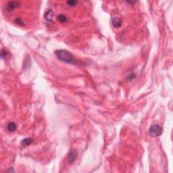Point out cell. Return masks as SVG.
Returning <instances> with one entry per match:
<instances>
[{
    "label": "cell",
    "mask_w": 173,
    "mask_h": 173,
    "mask_svg": "<svg viewBox=\"0 0 173 173\" xmlns=\"http://www.w3.org/2000/svg\"><path fill=\"white\" fill-rule=\"evenodd\" d=\"M53 16H54V13H53L52 10H47V12L45 13L44 15L45 18L48 22L52 21L53 18Z\"/></svg>",
    "instance_id": "277c9868"
},
{
    "label": "cell",
    "mask_w": 173,
    "mask_h": 173,
    "mask_svg": "<svg viewBox=\"0 0 173 173\" xmlns=\"http://www.w3.org/2000/svg\"><path fill=\"white\" fill-rule=\"evenodd\" d=\"M77 157V152L75 150H72L70 151L68 156V160L69 163L74 162Z\"/></svg>",
    "instance_id": "3957f363"
},
{
    "label": "cell",
    "mask_w": 173,
    "mask_h": 173,
    "mask_svg": "<svg viewBox=\"0 0 173 173\" xmlns=\"http://www.w3.org/2000/svg\"><path fill=\"white\" fill-rule=\"evenodd\" d=\"M149 133L152 137L160 136L162 133V128L158 124H153L150 126Z\"/></svg>",
    "instance_id": "7a4b0ae2"
},
{
    "label": "cell",
    "mask_w": 173,
    "mask_h": 173,
    "mask_svg": "<svg viewBox=\"0 0 173 173\" xmlns=\"http://www.w3.org/2000/svg\"><path fill=\"white\" fill-rule=\"evenodd\" d=\"M8 55V53L6 50H1V58H6Z\"/></svg>",
    "instance_id": "8fae6325"
},
{
    "label": "cell",
    "mask_w": 173,
    "mask_h": 173,
    "mask_svg": "<svg viewBox=\"0 0 173 173\" xmlns=\"http://www.w3.org/2000/svg\"><path fill=\"white\" fill-rule=\"evenodd\" d=\"M14 21H15V22H16V24H18V25H20V26H24V22H22V20L20 18H17L16 19H15V20H14Z\"/></svg>",
    "instance_id": "7c38bea8"
},
{
    "label": "cell",
    "mask_w": 173,
    "mask_h": 173,
    "mask_svg": "<svg viewBox=\"0 0 173 173\" xmlns=\"http://www.w3.org/2000/svg\"><path fill=\"white\" fill-rule=\"evenodd\" d=\"M20 3L18 2H16V1H10L8 3L7 5V8L9 10H13L15 8H18Z\"/></svg>",
    "instance_id": "5b68a950"
},
{
    "label": "cell",
    "mask_w": 173,
    "mask_h": 173,
    "mask_svg": "<svg viewBox=\"0 0 173 173\" xmlns=\"http://www.w3.org/2000/svg\"><path fill=\"white\" fill-rule=\"evenodd\" d=\"M32 141H33V140L31 138H26L22 141L21 145L23 147H26V146H29V145L31 144Z\"/></svg>",
    "instance_id": "ba28073f"
},
{
    "label": "cell",
    "mask_w": 173,
    "mask_h": 173,
    "mask_svg": "<svg viewBox=\"0 0 173 173\" xmlns=\"http://www.w3.org/2000/svg\"><path fill=\"white\" fill-rule=\"evenodd\" d=\"M112 24L114 27L119 28V27H121V24H122V20L119 18H115L112 20Z\"/></svg>",
    "instance_id": "8992f818"
},
{
    "label": "cell",
    "mask_w": 173,
    "mask_h": 173,
    "mask_svg": "<svg viewBox=\"0 0 173 173\" xmlns=\"http://www.w3.org/2000/svg\"><path fill=\"white\" fill-rule=\"evenodd\" d=\"M57 20H58V22H60L61 23H65V22L68 21V18L64 14H61L57 16Z\"/></svg>",
    "instance_id": "52a82bcc"
},
{
    "label": "cell",
    "mask_w": 173,
    "mask_h": 173,
    "mask_svg": "<svg viewBox=\"0 0 173 173\" xmlns=\"http://www.w3.org/2000/svg\"><path fill=\"white\" fill-rule=\"evenodd\" d=\"M56 57L62 62L67 64H75L76 61L74 58L73 55L65 50H58L55 52Z\"/></svg>",
    "instance_id": "6da1fadb"
},
{
    "label": "cell",
    "mask_w": 173,
    "mask_h": 173,
    "mask_svg": "<svg viewBox=\"0 0 173 173\" xmlns=\"http://www.w3.org/2000/svg\"><path fill=\"white\" fill-rule=\"evenodd\" d=\"M16 129V124L13 122H11L8 124V130L10 132H14Z\"/></svg>",
    "instance_id": "9c48e42d"
},
{
    "label": "cell",
    "mask_w": 173,
    "mask_h": 173,
    "mask_svg": "<svg viewBox=\"0 0 173 173\" xmlns=\"http://www.w3.org/2000/svg\"><path fill=\"white\" fill-rule=\"evenodd\" d=\"M78 1H74V0H69L67 1V5L70 6V7H74L77 4Z\"/></svg>",
    "instance_id": "30bf717a"
},
{
    "label": "cell",
    "mask_w": 173,
    "mask_h": 173,
    "mask_svg": "<svg viewBox=\"0 0 173 173\" xmlns=\"http://www.w3.org/2000/svg\"><path fill=\"white\" fill-rule=\"evenodd\" d=\"M135 77H136V76H135V74H129V76H127V80H128V81H131V80L135 79Z\"/></svg>",
    "instance_id": "4fadbf2b"
}]
</instances>
